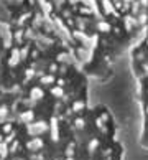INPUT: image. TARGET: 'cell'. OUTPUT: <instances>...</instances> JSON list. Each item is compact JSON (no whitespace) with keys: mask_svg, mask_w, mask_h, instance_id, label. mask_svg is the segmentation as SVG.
Returning a JSON list of instances; mask_svg holds the SVG:
<instances>
[{"mask_svg":"<svg viewBox=\"0 0 148 160\" xmlns=\"http://www.w3.org/2000/svg\"><path fill=\"white\" fill-rule=\"evenodd\" d=\"M89 81L38 0H0V160H122Z\"/></svg>","mask_w":148,"mask_h":160,"instance_id":"obj_1","label":"cell"},{"mask_svg":"<svg viewBox=\"0 0 148 160\" xmlns=\"http://www.w3.org/2000/svg\"><path fill=\"white\" fill-rule=\"evenodd\" d=\"M128 51L132 60V69L138 86V102L143 117V137L148 139V26Z\"/></svg>","mask_w":148,"mask_h":160,"instance_id":"obj_3","label":"cell"},{"mask_svg":"<svg viewBox=\"0 0 148 160\" xmlns=\"http://www.w3.org/2000/svg\"><path fill=\"white\" fill-rule=\"evenodd\" d=\"M91 79H104L148 26V0H38Z\"/></svg>","mask_w":148,"mask_h":160,"instance_id":"obj_2","label":"cell"}]
</instances>
